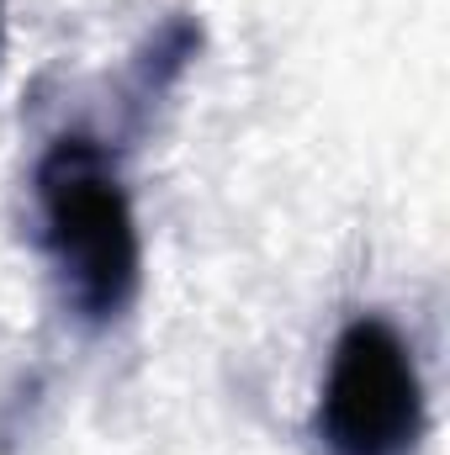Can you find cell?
Listing matches in <instances>:
<instances>
[{"label": "cell", "instance_id": "1", "mask_svg": "<svg viewBox=\"0 0 450 455\" xmlns=\"http://www.w3.org/2000/svg\"><path fill=\"white\" fill-rule=\"evenodd\" d=\"M37 191V238L53 259L69 313L91 329L117 323L143 286V238L138 212L122 186L117 159L85 132L48 143L32 175Z\"/></svg>", "mask_w": 450, "mask_h": 455}, {"label": "cell", "instance_id": "3", "mask_svg": "<svg viewBox=\"0 0 450 455\" xmlns=\"http://www.w3.org/2000/svg\"><path fill=\"white\" fill-rule=\"evenodd\" d=\"M0 53H5V11H0Z\"/></svg>", "mask_w": 450, "mask_h": 455}, {"label": "cell", "instance_id": "2", "mask_svg": "<svg viewBox=\"0 0 450 455\" xmlns=\"http://www.w3.org/2000/svg\"><path fill=\"white\" fill-rule=\"evenodd\" d=\"M318 440L329 455H414L424 440V376L414 344L382 313L339 329L318 397Z\"/></svg>", "mask_w": 450, "mask_h": 455}]
</instances>
